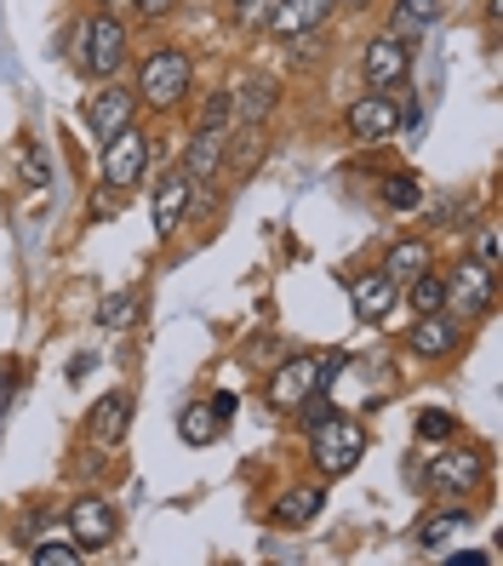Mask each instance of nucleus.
Listing matches in <instances>:
<instances>
[{"mask_svg": "<svg viewBox=\"0 0 503 566\" xmlns=\"http://www.w3.org/2000/svg\"><path fill=\"white\" fill-rule=\"evenodd\" d=\"M452 412H441V407H429V412H418V436L423 441H452Z\"/></svg>", "mask_w": 503, "mask_h": 566, "instance_id": "c756f323", "label": "nucleus"}, {"mask_svg": "<svg viewBox=\"0 0 503 566\" xmlns=\"http://www.w3.org/2000/svg\"><path fill=\"white\" fill-rule=\"evenodd\" d=\"M178 436H184L189 447H212V441L223 436V418L212 412V401H189V407L178 412Z\"/></svg>", "mask_w": 503, "mask_h": 566, "instance_id": "412c9836", "label": "nucleus"}, {"mask_svg": "<svg viewBox=\"0 0 503 566\" xmlns=\"http://www.w3.org/2000/svg\"><path fill=\"white\" fill-rule=\"evenodd\" d=\"M384 201H389L395 212H412V207L423 201V189H418V178H412V172H389V184H384Z\"/></svg>", "mask_w": 503, "mask_h": 566, "instance_id": "bb28decb", "label": "nucleus"}, {"mask_svg": "<svg viewBox=\"0 0 503 566\" xmlns=\"http://www.w3.org/2000/svg\"><path fill=\"white\" fill-rule=\"evenodd\" d=\"M486 475V463L481 452H463V447H447V452H434L429 458V486L441 492V497H463V492H475Z\"/></svg>", "mask_w": 503, "mask_h": 566, "instance_id": "f8f14e48", "label": "nucleus"}, {"mask_svg": "<svg viewBox=\"0 0 503 566\" xmlns=\"http://www.w3.org/2000/svg\"><path fill=\"white\" fill-rule=\"evenodd\" d=\"M263 12H270V0H234V18L241 23H263Z\"/></svg>", "mask_w": 503, "mask_h": 566, "instance_id": "2f4dec72", "label": "nucleus"}, {"mask_svg": "<svg viewBox=\"0 0 503 566\" xmlns=\"http://www.w3.org/2000/svg\"><path fill=\"white\" fill-rule=\"evenodd\" d=\"M132 115H138V92L132 86H97L86 97V132L97 144H109L120 126H132Z\"/></svg>", "mask_w": 503, "mask_h": 566, "instance_id": "9b49d317", "label": "nucleus"}, {"mask_svg": "<svg viewBox=\"0 0 503 566\" xmlns=\"http://www.w3.org/2000/svg\"><path fill=\"white\" fill-rule=\"evenodd\" d=\"M292 412H297V423H304V436H310V429H321V423L338 418V407H332V395H326V389H310V395H304V401H297Z\"/></svg>", "mask_w": 503, "mask_h": 566, "instance_id": "a878e982", "label": "nucleus"}, {"mask_svg": "<svg viewBox=\"0 0 503 566\" xmlns=\"http://www.w3.org/2000/svg\"><path fill=\"white\" fill-rule=\"evenodd\" d=\"M189 86H195V63H189V52H178V46H155L149 57H144V70H138V104H149V109H178L184 97H189Z\"/></svg>", "mask_w": 503, "mask_h": 566, "instance_id": "f03ea898", "label": "nucleus"}, {"mask_svg": "<svg viewBox=\"0 0 503 566\" xmlns=\"http://www.w3.org/2000/svg\"><path fill=\"white\" fill-rule=\"evenodd\" d=\"M332 12H338V0H270L263 23H270L275 41H304L315 29H326Z\"/></svg>", "mask_w": 503, "mask_h": 566, "instance_id": "6e6552de", "label": "nucleus"}, {"mask_svg": "<svg viewBox=\"0 0 503 566\" xmlns=\"http://www.w3.org/2000/svg\"><path fill=\"white\" fill-rule=\"evenodd\" d=\"M338 7H366V0H338Z\"/></svg>", "mask_w": 503, "mask_h": 566, "instance_id": "e433bc0d", "label": "nucleus"}, {"mask_svg": "<svg viewBox=\"0 0 503 566\" xmlns=\"http://www.w3.org/2000/svg\"><path fill=\"white\" fill-rule=\"evenodd\" d=\"M412 355L418 360H441V355H452L458 344H463V321H452L447 310H434V315H418V326H412Z\"/></svg>", "mask_w": 503, "mask_h": 566, "instance_id": "4468645a", "label": "nucleus"}, {"mask_svg": "<svg viewBox=\"0 0 503 566\" xmlns=\"http://www.w3.org/2000/svg\"><path fill=\"white\" fill-rule=\"evenodd\" d=\"M395 297H400V286L378 270V275H360L355 286H349V304H355V321H366V326H373V321H384L389 310H395Z\"/></svg>", "mask_w": 503, "mask_h": 566, "instance_id": "dca6fc26", "label": "nucleus"}, {"mask_svg": "<svg viewBox=\"0 0 503 566\" xmlns=\"http://www.w3.org/2000/svg\"><path fill=\"white\" fill-rule=\"evenodd\" d=\"M344 126H349L355 144H384V138L400 132V109H395L389 92H366V97H355V104L344 109Z\"/></svg>", "mask_w": 503, "mask_h": 566, "instance_id": "1a4fd4ad", "label": "nucleus"}, {"mask_svg": "<svg viewBox=\"0 0 503 566\" xmlns=\"http://www.w3.org/2000/svg\"><path fill=\"white\" fill-rule=\"evenodd\" d=\"M172 7H178V0H132V12H138V18H166Z\"/></svg>", "mask_w": 503, "mask_h": 566, "instance_id": "473e14b6", "label": "nucleus"}, {"mask_svg": "<svg viewBox=\"0 0 503 566\" xmlns=\"http://www.w3.org/2000/svg\"><path fill=\"white\" fill-rule=\"evenodd\" d=\"M321 510H326V492L321 486H292L281 504H275V526H292L297 532V526H310Z\"/></svg>", "mask_w": 503, "mask_h": 566, "instance_id": "aec40b11", "label": "nucleus"}, {"mask_svg": "<svg viewBox=\"0 0 503 566\" xmlns=\"http://www.w3.org/2000/svg\"><path fill=\"white\" fill-rule=\"evenodd\" d=\"M70 538L81 544V549H104V544H115V532H120V515H115V504L109 497H97V492H86V497H75L70 504Z\"/></svg>", "mask_w": 503, "mask_h": 566, "instance_id": "9d476101", "label": "nucleus"}, {"mask_svg": "<svg viewBox=\"0 0 503 566\" xmlns=\"http://www.w3.org/2000/svg\"><path fill=\"white\" fill-rule=\"evenodd\" d=\"M229 138H234V92H212V97H207V109H200L195 138H189V155H184V172L195 178V189L218 178Z\"/></svg>", "mask_w": 503, "mask_h": 566, "instance_id": "f257e3e1", "label": "nucleus"}, {"mask_svg": "<svg viewBox=\"0 0 503 566\" xmlns=\"http://www.w3.org/2000/svg\"><path fill=\"white\" fill-rule=\"evenodd\" d=\"M452 566H486V555L481 549H463V555H452Z\"/></svg>", "mask_w": 503, "mask_h": 566, "instance_id": "c9c22d12", "label": "nucleus"}, {"mask_svg": "<svg viewBox=\"0 0 503 566\" xmlns=\"http://www.w3.org/2000/svg\"><path fill=\"white\" fill-rule=\"evenodd\" d=\"M23 178L35 184V189H46V184H52V155H46L41 144H23Z\"/></svg>", "mask_w": 503, "mask_h": 566, "instance_id": "c85d7f7f", "label": "nucleus"}, {"mask_svg": "<svg viewBox=\"0 0 503 566\" xmlns=\"http://www.w3.org/2000/svg\"><path fill=\"white\" fill-rule=\"evenodd\" d=\"M447 281V315L452 321H475V315H486L492 310V292H497V270H486V263H458L452 275H441Z\"/></svg>", "mask_w": 503, "mask_h": 566, "instance_id": "39448f33", "label": "nucleus"}, {"mask_svg": "<svg viewBox=\"0 0 503 566\" xmlns=\"http://www.w3.org/2000/svg\"><path fill=\"white\" fill-rule=\"evenodd\" d=\"M360 70H366V86H373V92H395V86H407V75H412V46L384 29V35L366 41Z\"/></svg>", "mask_w": 503, "mask_h": 566, "instance_id": "423d86ee", "label": "nucleus"}, {"mask_svg": "<svg viewBox=\"0 0 503 566\" xmlns=\"http://www.w3.org/2000/svg\"><path fill=\"white\" fill-rule=\"evenodd\" d=\"M144 172H149V138H144L138 126H120L115 138L104 144V184H109L115 195H126Z\"/></svg>", "mask_w": 503, "mask_h": 566, "instance_id": "0eeeda50", "label": "nucleus"}, {"mask_svg": "<svg viewBox=\"0 0 503 566\" xmlns=\"http://www.w3.org/2000/svg\"><path fill=\"white\" fill-rule=\"evenodd\" d=\"M475 263H486V270H497V229H481V241H475Z\"/></svg>", "mask_w": 503, "mask_h": 566, "instance_id": "7c9ffc66", "label": "nucleus"}, {"mask_svg": "<svg viewBox=\"0 0 503 566\" xmlns=\"http://www.w3.org/2000/svg\"><path fill=\"white\" fill-rule=\"evenodd\" d=\"M75 52H81V70H86L92 81H109L120 63H126V18L92 12V18L75 29Z\"/></svg>", "mask_w": 503, "mask_h": 566, "instance_id": "7ed1b4c3", "label": "nucleus"}, {"mask_svg": "<svg viewBox=\"0 0 503 566\" xmlns=\"http://www.w3.org/2000/svg\"><path fill=\"white\" fill-rule=\"evenodd\" d=\"M469 532V510H441V515H423L418 521V549H447L452 538Z\"/></svg>", "mask_w": 503, "mask_h": 566, "instance_id": "4be33fe9", "label": "nucleus"}, {"mask_svg": "<svg viewBox=\"0 0 503 566\" xmlns=\"http://www.w3.org/2000/svg\"><path fill=\"white\" fill-rule=\"evenodd\" d=\"M310 458H315V470L332 481V475H349L355 463H360V452H366V429L355 423V418H332V423H321V429H310Z\"/></svg>", "mask_w": 503, "mask_h": 566, "instance_id": "20e7f679", "label": "nucleus"}, {"mask_svg": "<svg viewBox=\"0 0 503 566\" xmlns=\"http://www.w3.org/2000/svg\"><path fill=\"white\" fill-rule=\"evenodd\" d=\"M270 109H275V81H247V86H234V120L241 126H263L270 120Z\"/></svg>", "mask_w": 503, "mask_h": 566, "instance_id": "6ab92c4d", "label": "nucleus"}, {"mask_svg": "<svg viewBox=\"0 0 503 566\" xmlns=\"http://www.w3.org/2000/svg\"><path fill=\"white\" fill-rule=\"evenodd\" d=\"M407 297H412V310H418V315H434V310L447 304V281L434 275V270H423V275L407 281Z\"/></svg>", "mask_w": 503, "mask_h": 566, "instance_id": "393cba45", "label": "nucleus"}, {"mask_svg": "<svg viewBox=\"0 0 503 566\" xmlns=\"http://www.w3.org/2000/svg\"><path fill=\"white\" fill-rule=\"evenodd\" d=\"M434 23H441V0H395V12H389V35L418 41V35H429Z\"/></svg>", "mask_w": 503, "mask_h": 566, "instance_id": "a211bd4d", "label": "nucleus"}, {"mask_svg": "<svg viewBox=\"0 0 503 566\" xmlns=\"http://www.w3.org/2000/svg\"><path fill=\"white\" fill-rule=\"evenodd\" d=\"M138 310H144V297H138V292H109L104 304H97V326L126 332L132 321H138Z\"/></svg>", "mask_w": 503, "mask_h": 566, "instance_id": "b1692460", "label": "nucleus"}, {"mask_svg": "<svg viewBox=\"0 0 503 566\" xmlns=\"http://www.w3.org/2000/svg\"><path fill=\"white\" fill-rule=\"evenodd\" d=\"M234 407H241V401H234V389H218V395H212V412H218L223 423L234 418Z\"/></svg>", "mask_w": 503, "mask_h": 566, "instance_id": "72a5a7b5", "label": "nucleus"}, {"mask_svg": "<svg viewBox=\"0 0 503 566\" xmlns=\"http://www.w3.org/2000/svg\"><path fill=\"white\" fill-rule=\"evenodd\" d=\"M97 12H109V18H126V12H132V0H97Z\"/></svg>", "mask_w": 503, "mask_h": 566, "instance_id": "f704fd0d", "label": "nucleus"}, {"mask_svg": "<svg viewBox=\"0 0 503 566\" xmlns=\"http://www.w3.org/2000/svg\"><path fill=\"white\" fill-rule=\"evenodd\" d=\"M189 201H195V178L184 172V166H172V172L155 184V235H160V241H172L178 229H184Z\"/></svg>", "mask_w": 503, "mask_h": 566, "instance_id": "ddd939ff", "label": "nucleus"}, {"mask_svg": "<svg viewBox=\"0 0 503 566\" xmlns=\"http://www.w3.org/2000/svg\"><path fill=\"white\" fill-rule=\"evenodd\" d=\"M310 389H321V355H297V360H281V373L270 378V401L292 412Z\"/></svg>", "mask_w": 503, "mask_h": 566, "instance_id": "2eb2a0df", "label": "nucleus"}, {"mask_svg": "<svg viewBox=\"0 0 503 566\" xmlns=\"http://www.w3.org/2000/svg\"><path fill=\"white\" fill-rule=\"evenodd\" d=\"M126 429H132V395L126 389H109L104 401H97V412H92V441L97 447H120Z\"/></svg>", "mask_w": 503, "mask_h": 566, "instance_id": "f3484780", "label": "nucleus"}, {"mask_svg": "<svg viewBox=\"0 0 503 566\" xmlns=\"http://www.w3.org/2000/svg\"><path fill=\"white\" fill-rule=\"evenodd\" d=\"M86 549L70 538V544H35V549H29V560H35V566H75Z\"/></svg>", "mask_w": 503, "mask_h": 566, "instance_id": "cd10ccee", "label": "nucleus"}, {"mask_svg": "<svg viewBox=\"0 0 503 566\" xmlns=\"http://www.w3.org/2000/svg\"><path fill=\"white\" fill-rule=\"evenodd\" d=\"M423 270H429V247H423V241H395L389 258H384V275H389L395 286H407V281L423 275Z\"/></svg>", "mask_w": 503, "mask_h": 566, "instance_id": "5701e85b", "label": "nucleus"}]
</instances>
